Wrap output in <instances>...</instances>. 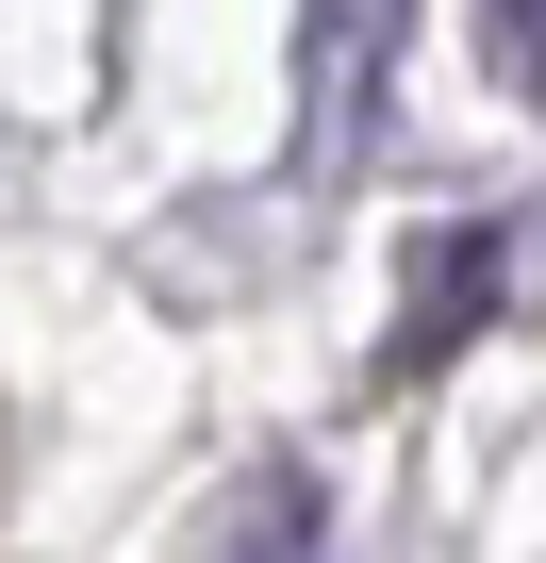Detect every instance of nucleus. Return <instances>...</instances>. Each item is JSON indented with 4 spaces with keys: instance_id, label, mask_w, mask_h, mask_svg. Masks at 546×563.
Segmentation results:
<instances>
[{
    "instance_id": "20e7f679",
    "label": "nucleus",
    "mask_w": 546,
    "mask_h": 563,
    "mask_svg": "<svg viewBox=\"0 0 546 563\" xmlns=\"http://www.w3.org/2000/svg\"><path fill=\"white\" fill-rule=\"evenodd\" d=\"M480 67L513 100H546V0H480Z\"/></svg>"
},
{
    "instance_id": "f03ea898",
    "label": "nucleus",
    "mask_w": 546,
    "mask_h": 563,
    "mask_svg": "<svg viewBox=\"0 0 546 563\" xmlns=\"http://www.w3.org/2000/svg\"><path fill=\"white\" fill-rule=\"evenodd\" d=\"M497 282H513V216H447L414 232V282H398V332H381V382H431L480 316H497Z\"/></svg>"
},
{
    "instance_id": "f257e3e1",
    "label": "nucleus",
    "mask_w": 546,
    "mask_h": 563,
    "mask_svg": "<svg viewBox=\"0 0 546 563\" xmlns=\"http://www.w3.org/2000/svg\"><path fill=\"white\" fill-rule=\"evenodd\" d=\"M398 34H414V0H299V150L315 166H365Z\"/></svg>"
},
{
    "instance_id": "7ed1b4c3",
    "label": "nucleus",
    "mask_w": 546,
    "mask_h": 563,
    "mask_svg": "<svg viewBox=\"0 0 546 563\" xmlns=\"http://www.w3.org/2000/svg\"><path fill=\"white\" fill-rule=\"evenodd\" d=\"M315 547H332V481L282 464V448L232 464V481L199 497V530H182V563H315Z\"/></svg>"
}]
</instances>
